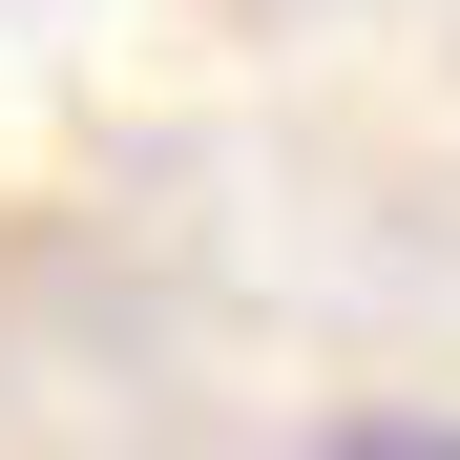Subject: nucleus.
<instances>
[{"instance_id":"nucleus-1","label":"nucleus","mask_w":460,"mask_h":460,"mask_svg":"<svg viewBox=\"0 0 460 460\" xmlns=\"http://www.w3.org/2000/svg\"><path fill=\"white\" fill-rule=\"evenodd\" d=\"M293 460H460V419H335V439H293Z\"/></svg>"}]
</instances>
